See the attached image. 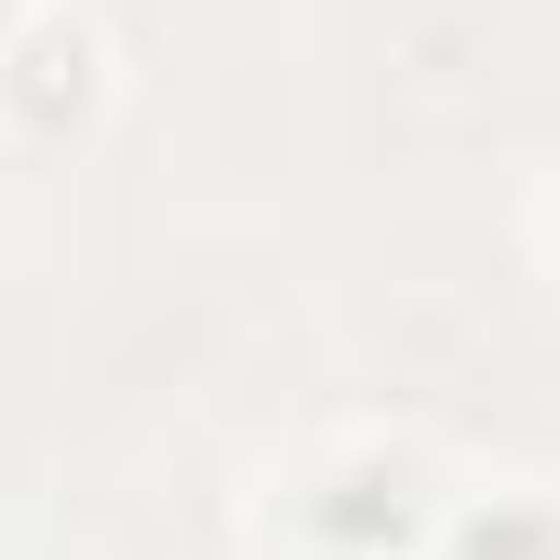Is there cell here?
<instances>
[{
  "mask_svg": "<svg viewBox=\"0 0 560 560\" xmlns=\"http://www.w3.org/2000/svg\"><path fill=\"white\" fill-rule=\"evenodd\" d=\"M454 508V467L428 441H334L294 494H280V534L320 560H413Z\"/></svg>",
  "mask_w": 560,
  "mask_h": 560,
  "instance_id": "cell-1",
  "label": "cell"
},
{
  "mask_svg": "<svg viewBox=\"0 0 560 560\" xmlns=\"http://www.w3.org/2000/svg\"><path fill=\"white\" fill-rule=\"evenodd\" d=\"M120 94V54L81 0H27L14 27H0V120L27 133V148H67V133H94Z\"/></svg>",
  "mask_w": 560,
  "mask_h": 560,
  "instance_id": "cell-2",
  "label": "cell"
},
{
  "mask_svg": "<svg viewBox=\"0 0 560 560\" xmlns=\"http://www.w3.org/2000/svg\"><path fill=\"white\" fill-rule=\"evenodd\" d=\"M428 547H441V560H560V494H547V480H508V494H454Z\"/></svg>",
  "mask_w": 560,
  "mask_h": 560,
  "instance_id": "cell-3",
  "label": "cell"
},
{
  "mask_svg": "<svg viewBox=\"0 0 560 560\" xmlns=\"http://www.w3.org/2000/svg\"><path fill=\"white\" fill-rule=\"evenodd\" d=\"M547 254H560V200H547Z\"/></svg>",
  "mask_w": 560,
  "mask_h": 560,
  "instance_id": "cell-4",
  "label": "cell"
},
{
  "mask_svg": "<svg viewBox=\"0 0 560 560\" xmlns=\"http://www.w3.org/2000/svg\"><path fill=\"white\" fill-rule=\"evenodd\" d=\"M14 14H27V0H0V27H14Z\"/></svg>",
  "mask_w": 560,
  "mask_h": 560,
  "instance_id": "cell-5",
  "label": "cell"
}]
</instances>
